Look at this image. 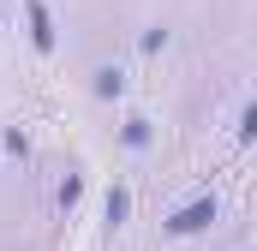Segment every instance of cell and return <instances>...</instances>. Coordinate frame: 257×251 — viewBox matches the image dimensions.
Listing matches in <instances>:
<instances>
[{"label": "cell", "instance_id": "6da1fadb", "mask_svg": "<svg viewBox=\"0 0 257 251\" xmlns=\"http://www.w3.org/2000/svg\"><path fill=\"white\" fill-rule=\"evenodd\" d=\"M203 221H215V203H209V197H197L192 209H180V215H174V233H197Z\"/></svg>", "mask_w": 257, "mask_h": 251}, {"label": "cell", "instance_id": "7a4b0ae2", "mask_svg": "<svg viewBox=\"0 0 257 251\" xmlns=\"http://www.w3.org/2000/svg\"><path fill=\"white\" fill-rule=\"evenodd\" d=\"M239 132H245V138H257V102L245 108V120H239Z\"/></svg>", "mask_w": 257, "mask_h": 251}]
</instances>
